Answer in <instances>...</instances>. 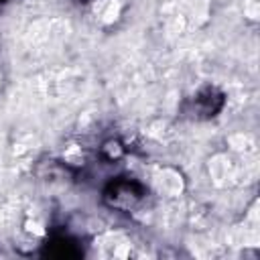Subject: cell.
I'll list each match as a JSON object with an SVG mask.
<instances>
[{
    "label": "cell",
    "mask_w": 260,
    "mask_h": 260,
    "mask_svg": "<svg viewBox=\"0 0 260 260\" xmlns=\"http://www.w3.org/2000/svg\"><path fill=\"white\" fill-rule=\"evenodd\" d=\"M112 203L118 207H130L132 203H136L142 197V189L138 183H130V181H120L112 185Z\"/></svg>",
    "instance_id": "6da1fadb"
}]
</instances>
